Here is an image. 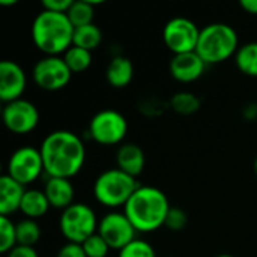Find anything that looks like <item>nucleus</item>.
<instances>
[{
  "mask_svg": "<svg viewBox=\"0 0 257 257\" xmlns=\"http://www.w3.org/2000/svg\"><path fill=\"white\" fill-rule=\"evenodd\" d=\"M170 208L167 196L160 188L152 185H139L123 206V214L137 232L152 233L164 226Z\"/></svg>",
  "mask_w": 257,
  "mask_h": 257,
  "instance_id": "f03ea898",
  "label": "nucleus"
},
{
  "mask_svg": "<svg viewBox=\"0 0 257 257\" xmlns=\"http://www.w3.org/2000/svg\"><path fill=\"white\" fill-rule=\"evenodd\" d=\"M66 15L75 29L92 24L93 17H95V3L89 0H74Z\"/></svg>",
  "mask_w": 257,
  "mask_h": 257,
  "instance_id": "4be33fe9",
  "label": "nucleus"
},
{
  "mask_svg": "<svg viewBox=\"0 0 257 257\" xmlns=\"http://www.w3.org/2000/svg\"><path fill=\"white\" fill-rule=\"evenodd\" d=\"M2 119L5 126L18 136L32 133L39 123V110L38 107L27 99H17L5 104L2 110Z\"/></svg>",
  "mask_w": 257,
  "mask_h": 257,
  "instance_id": "f8f14e48",
  "label": "nucleus"
},
{
  "mask_svg": "<svg viewBox=\"0 0 257 257\" xmlns=\"http://www.w3.org/2000/svg\"><path fill=\"white\" fill-rule=\"evenodd\" d=\"M205 68L206 63L196 51L175 54L169 65L172 77L179 83H193L199 80L203 75Z\"/></svg>",
  "mask_w": 257,
  "mask_h": 257,
  "instance_id": "4468645a",
  "label": "nucleus"
},
{
  "mask_svg": "<svg viewBox=\"0 0 257 257\" xmlns=\"http://www.w3.org/2000/svg\"><path fill=\"white\" fill-rule=\"evenodd\" d=\"M99 220L95 211L86 203H74L59 218V229L68 242L83 244L87 238L96 233Z\"/></svg>",
  "mask_w": 257,
  "mask_h": 257,
  "instance_id": "423d86ee",
  "label": "nucleus"
},
{
  "mask_svg": "<svg viewBox=\"0 0 257 257\" xmlns=\"http://www.w3.org/2000/svg\"><path fill=\"white\" fill-rule=\"evenodd\" d=\"M239 48L236 30L226 23H211L200 30L196 53L206 65H215L235 56Z\"/></svg>",
  "mask_w": 257,
  "mask_h": 257,
  "instance_id": "20e7f679",
  "label": "nucleus"
},
{
  "mask_svg": "<svg viewBox=\"0 0 257 257\" xmlns=\"http://www.w3.org/2000/svg\"><path fill=\"white\" fill-rule=\"evenodd\" d=\"M45 173L50 178H74L84 166L86 145L72 131L50 133L39 146Z\"/></svg>",
  "mask_w": 257,
  "mask_h": 257,
  "instance_id": "f257e3e1",
  "label": "nucleus"
},
{
  "mask_svg": "<svg viewBox=\"0 0 257 257\" xmlns=\"http://www.w3.org/2000/svg\"><path fill=\"white\" fill-rule=\"evenodd\" d=\"M89 137L102 146H113L123 142L128 133L125 116L113 108H105L93 114L89 122Z\"/></svg>",
  "mask_w": 257,
  "mask_h": 257,
  "instance_id": "0eeeda50",
  "label": "nucleus"
},
{
  "mask_svg": "<svg viewBox=\"0 0 257 257\" xmlns=\"http://www.w3.org/2000/svg\"><path fill=\"white\" fill-rule=\"evenodd\" d=\"M14 247H17V223L9 217H0V251L8 254Z\"/></svg>",
  "mask_w": 257,
  "mask_h": 257,
  "instance_id": "a878e982",
  "label": "nucleus"
},
{
  "mask_svg": "<svg viewBox=\"0 0 257 257\" xmlns=\"http://www.w3.org/2000/svg\"><path fill=\"white\" fill-rule=\"evenodd\" d=\"M27 87V75L15 60L0 62V99L8 104L23 96Z\"/></svg>",
  "mask_w": 257,
  "mask_h": 257,
  "instance_id": "ddd939ff",
  "label": "nucleus"
},
{
  "mask_svg": "<svg viewBox=\"0 0 257 257\" xmlns=\"http://www.w3.org/2000/svg\"><path fill=\"white\" fill-rule=\"evenodd\" d=\"M56 257H87L83 245L81 244H74V242H66L65 245H62L57 251Z\"/></svg>",
  "mask_w": 257,
  "mask_h": 257,
  "instance_id": "7c9ffc66",
  "label": "nucleus"
},
{
  "mask_svg": "<svg viewBox=\"0 0 257 257\" xmlns=\"http://www.w3.org/2000/svg\"><path fill=\"white\" fill-rule=\"evenodd\" d=\"M102 239L108 244L111 250H122L134 239H137V230L128 217L119 211H110L99 218L98 230Z\"/></svg>",
  "mask_w": 257,
  "mask_h": 257,
  "instance_id": "9b49d317",
  "label": "nucleus"
},
{
  "mask_svg": "<svg viewBox=\"0 0 257 257\" xmlns=\"http://www.w3.org/2000/svg\"><path fill=\"white\" fill-rule=\"evenodd\" d=\"M62 57L66 62V65L72 74L84 72L92 65V51H87V50L75 47V45L69 47Z\"/></svg>",
  "mask_w": 257,
  "mask_h": 257,
  "instance_id": "393cba45",
  "label": "nucleus"
},
{
  "mask_svg": "<svg viewBox=\"0 0 257 257\" xmlns=\"http://www.w3.org/2000/svg\"><path fill=\"white\" fill-rule=\"evenodd\" d=\"M6 257H39L35 247H24V245H17L14 247Z\"/></svg>",
  "mask_w": 257,
  "mask_h": 257,
  "instance_id": "2f4dec72",
  "label": "nucleus"
},
{
  "mask_svg": "<svg viewBox=\"0 0 257 257\" xmlns=\"http://www.w3.org/2000/svg\"><path fill=\"white\" fill-rule=\"evenodd\" d=\"M44 193L54 209L65 211L71 205H74L75 197V188L71 182V179L66 178H50L47 179L44 185Z\"/></svg>",
  "mask_w": 257,
  "mask_h": 257,
  "instance_id": "2eb2a0df",
  "label": "nucleus"
},
{
  "mask_svg": "<svg viewBox=\"0 0 257 257\" xmlns=\"http://www.w3.org/2000/svg\"><path fill=\"white\" fill-rule=\"evenodd\" d=\"M74 0H44L42 2V8L51 12H59V14H66L71 6H72Z\"/></svg>",
  "mask_w": 257,
  "mask_h": 257,
  "instance_id": "c756f323",
  "label": "nucleus"
},
{
  "mask_svg": "<svg viewBox=\"0 0 257 257\" xmlns=\"http://www.w3.org/2000/svg\"><path fill=\"white\" fill-rule=\"evenodd\" d=\"M42 173H45V169L39 148L23 146L11 154L6 166V175L14 178L21 185L26 187L33 184Z\"/></svg>",
  "mask_w": 257,
  "mask_h": 257,
  "instance_id": "6e6552de",
  "label": "nucleus"
},
{
  "mask_svg": "<svg viewBox=\"0 0 257 257\" xmlns=\"http://www.w3.org/2000/svg\"><path fill=\"white\" fill-rule=\"evenodd\" d=\"M81 245L87 257H107L108 251L111 250L98 232L90 238H87Z\"/></svg>",
  "mask_w": 257,
  "mask_h": 257,
  "instance_id": "cd10ccee",
  "label": "nucleus"
},
{
  "mask_svg": "<svg viewBox=\"0 0 257 257\" xmlns=\"http://www.w3.org/2000/svg\"><path fill=\"white\" fill-rule=\"evenodd\" d=\"M105 78L111 87L123 89L134 78V65L126 56H114L105 69Z\"/></svg>",
  "mask_w": 257,
  "mask_h": 257,
  "instance_id": "a211bd4d",
  "label": "nucleus"
},
{
  "mask_svg": "<svg viewBox=\"0 0 257 257\" xmlns=\"http://www.w3.org/2000/svg\"><path fill=\"white\" fill-rule=\"evenodd\" d=\"M32 78L38 87L48 92H56L63 89L71 81L72 72L62 56H44L35 63Z\"/></svg>",
  "mask_w": 257,
  "mask_h": 257,
  "instance_id": "9d476101",
  "label": "nucleus"
},
{
  "mask_svg": "<svg viewBox=\"0 0 257 257\" xmlns=\"http://www.w3.org/2000/svg\"><path fill=\"white\" fill-rule=\"evenodd\" d=\"M75 27L66 14L42 9L32 23V41L45 56H60L72 47Z\"/></svg>",
  "mask_w": 257,
  "mask_h": 257,
  "instance_id": "7ed1b4c3",
  "label": "nucleus"
},
{
  "mask_svg": "<svg viewBox=\"0 0 257 257\" xmlns=\"http://www.w3.org/2000/svg\"><path fill=\"white\" fill-rule=\"evenodd\" d=\"M26 187L17 182L9 175L0 176V215L9 217L11 214L20 211Z\"/></svg>",
  "mask_w": 257,
  "mask_h": 257,
  "instance_id": "f3484780",
  "label": "nucleus"
},
{
  "mask_svg": "<svg viewBox=\"0 0 257 257\" xmlns=\"http://www.w3.org/2000/svg\"><path fill=\"white\" fill-rule=\"evenodd\" d=\"M41 226L36 220L24 218L17 223V245L35 247L41 239Z\"/></svg>",
  "mask_w": 257,
  "mask_h": 257,
  "instance_id": "b1692460",
  "label": "nucleus"
},
{
  "mask_svg": "<svg viewBox=\"0 0 257 257\" xmlns=\"http://www.w3.org/2000/svg\"><path fill=\"white\" fill-rule=\"evenodd\" d=\"M187 223H188V217H187L184 209L170 208V211H169V214L166 217L164 226L172 232H181V230H184L187 227Z\"/></svg>",
  "mask_w": 257,
  "mask_h": 257,
  "instance_id": "c85d7f7f",
  "label": "nucleus"
},
{
  "mask_svg": "<svg viewBox=\"0 0 257 257\" xmlns=\"http://www.w3.org/2000/svg\"><path fill=\"white\" fill-rule=\"evenodd\" d=\"M117 257H157V253L148 241L137 238L131 244L123 247Z\"/></svg>",
  "mask_w": 257,
  "mask_h": 257,
  "instance_id": "bb28decb",
  "label": "nucleus"
},
{
  "mask_svg": "<svg viewBox=\"0 0 257 257\" xmlns=\"http://www.w3.org/2000/svg\"><path fill=\"white\" fill-rule=\"evenodd\" d=\"M239 6L245 12H248L251 15H257V0H241L239 2Z\"/></svg>",
  "mask_w": 257,
  "mask_h": 257,
  "instance_id": "473e14b6",
  "label": "nucleus"
},
{
  "mask_svg": "<svg viewBox=\"0 0 257 257\" xmlns=\"http://www.w3.org/2000/svg\"><path fill=\"white\" fill-rule=\"evenodd\" d=\"M215 257H235V256H230V254H220V256H215Z\"/></svg>",
  "mask_w": 257,
  "mask_h": 257,
  "instance_id": "c9c22d12",
  "label": "nucleus"
},
{
  "mask_svg": "<svg viewBox=\"0 0 257 257\" xmlns=\"http://www.w3.org/2000/svg\"><path fill=\"white\" fill-rule=\"evenodd\" d=\"M102 42V32L96 24H87L83 27H77L74 30V41L72 45L84 48L87 51L96 50Z\"/></svg>",
  "mask_w": 257,
  "mask_h": 257,
  "instance_id": "412c9836",
  "label": "nucleus"
},
{
  "mask_svg": "<svg viewBox=\"0 0 257 257\" xmlns=\"http://www.w3.org/2000/svg\"><path fill=\"white\" fill-rule=\"evenodd\" d=\"M254 173H256V176H257V158H256V161H254Z\"/></svg>",
  "mask_w": 257,
  "mask_h": 257,
  "instance_id": "f704fd0d",
  "label": "nucleus"
},
{
  "mask_svg": "<svg viewBox=\"0 0 257 257\" xmlns=\"http://www.w3.org/2000/svg\"><path fill=\"white\" fill-rule=\"evenodd\" d=\"M202 102L199 99V96L193 92H187V90H181L176 92L172 99H170V107L175 113L182 114V116H190L199 111Z\"/></svg>",
  "mask_w": 257,
  "mask_h": 257,
  "instance_id": "5701e85b",
  "label": "nucleus"
},
{
  "mask_svg": "<svg viewBox=\"0 0 257 257\" xmlns=\"http://www.w3.org/2000/svg\"><path fill=\"white\" fill-rule=\"evenodd\" d=\"M50 208H51V205H50L44 190L29 188L24 193L20 211L26 215V218L38 220V218H42L50 211Z\"/></svg>",
  "mask_w": 257,
  "mask_h": 257,
  "instance_id": "6ab92c4d",
  "label": "nucleus"
},
{
  "mask_svg": "<svg viewBox=\"0 0 257 257\" xmlns=\"http://www.w3.org/2000/svg\"><path fill=\"white\" fill-rule=\"evenodd\" d=\"M200 30L197 24L187 17H175L164 24L163 41L166 47L175 54L196 51Z\"/></svg>",
  "mask_w": 257,
  "mask_h": 257,
  "instance_id": "1a4fd4ad",
  "label": "nucleus"
},
{
  "mask_svg": "<svg viewBox=\"0 0 257 257\" xmlns=\"http://www.w3.org/2000/svg\"><path fill=\"white\" fill-rule=\"evenodd\" d=\"M146 164L145 151L136 143H122L116 151V167L126 175L137 178Z\"/></svg>",
  "mask_w": 257,
  "mask_h": 257,
  "instance_id": "dca6fc26",
  "label": "nucleus"
},
{
  "mask_svg": "<svg viewBox=\"0 0 257 257\" xmlns=\"http://www.w3.org/2000/svg\"><path fill=\"white\" fill-rule=\"evenodd\" d=\"M235 63L242 74L257 77V41L247 42L238 48L235 54Z\"/></svg>",
  "mask_w": 257,
  "mask_h": 257,
  "instance_id": "aec40b11",
  "label": "nucleus"
},
{
  "mask_svg": "<svg viewBox=\"0 0 257 257\" xmlns=\"http://www.w3.org/2000/svg\"><path fill=\"white\" fill-rule=\"evenodd\" d=\"M17 3H18V0H0V5L2 6H14Z\"/></svg>",
  "mask_w": 257,
  "mask_h": 257,
  "instance_id": "72a5a7b5",
  "label": "nucleus"
},
{
  "mask_svg": "<svg viewBox=\"0 0 257 257\" xmlns=\"http://www.w3.org/2000/svg\"><path fill=\"white\" fill-rule=\"evenodd\" d=\"M139 188L136 178L117 167L102 172L93 182V196L98 203L108 209L123 208Z\"/></svg>",
  "mask_w": 257,
  "mask_h": 257,
  "instance_id": "39448f33",
  "label": "nucleus"
}]
</instances>
